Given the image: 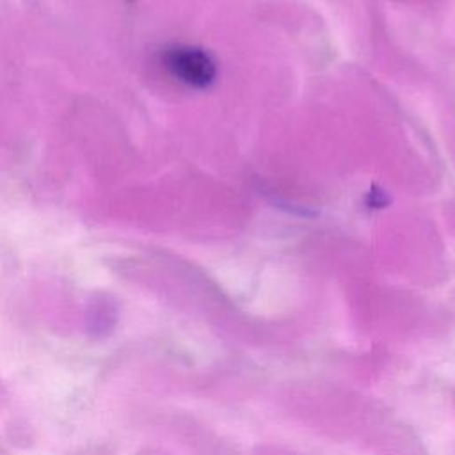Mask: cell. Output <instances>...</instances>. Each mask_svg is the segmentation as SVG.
<instances>
[{"label":"cell","mask_w":455,"mask_h":455,"mask_svg":"<svg viewBox=\"0 0 455 455\" xmlns=\"http://www.w3.org/2000/svg\"><path fill=\"white\" fill-rule=\"evenodd\" d=\"M164 64L180 82L192 87H206L215 78V62L201 48L172 46L164 53Z\"/></svg>","instance_id":"cell-1"}]
</instances>
